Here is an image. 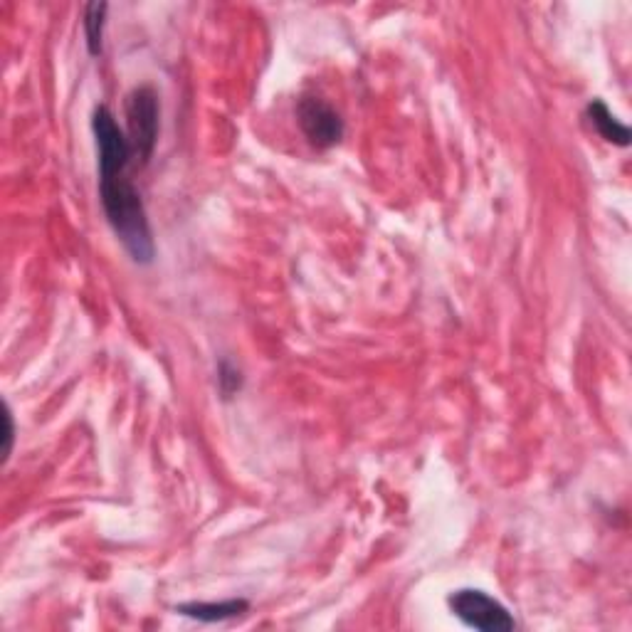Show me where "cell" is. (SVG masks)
I'll list each match as a JSON object with an SVG mask.
<instances>
[{
	"instance_id": "cell-7",
	"label": "cell",
	"mask_w": 632,
	"mask_h": 632,
	"mask_svg": "<svg viewBox=\"0 0 632 632\" xmlns=\"http://www.w3.org/2000/svg\"><path fill=\"white\" fill-rule=\"evenodd\" d=\"M109 3L104 0H94V3L84 5V42H87V52L92 57H99L104 50V25H107Z\"/></svg>"
},
{
	"instance_id": "cell-2",
	"label": "cell",
	"mask_w": 632,
	"mask_h": 632,
	"mask_svg": "<svg viewBox=\"0 0 632 632\" xmlns=\"http://www.w3.org/2000/svg\"><path fill=\"white\" fill-rule=\"evenodd\" d=\"M126 117V139L134 151V163L144 168L151 161L158 141V126H161V102L154 87L144 84L126 94L124 99Z\"/></svg>"
},
{
	"instance_id": "cell-8",
	"label": "cell",
	"mask_w": 632,
	"mask_h": 632,
	"mask_svg": "<svg viewBox=\"0 0 632 632\" xmlns=\"http://www.w3.org/2000/svg\"><path fill=\"white\" fill-rule=\"evenodd\" d=\"M218 391L225 400H233L242 391V373L240 368L230 361H220L218 366Z\"/></svg>"
},
{
	"instance_id": "cell-4",
	"label": "cell",
	"mask_w": 632,
	"mask_h": 632,
	"mask_svg": "<svg viewBox=\"0 0 632 632\" xmlns=\"http://www.w3.org/2000/svg\"><path fill=\"white\" fill-rule=\"evenodd\" d=\"M297 121L314 149L326 151L344 139V119L326 99L302 97L297 102Z\"/></svg>"
},
{
	"instance_id": "cell-1",
	"label": "cell",
	"mask_w": 632,
	"mask_h": 632,
	"mask_svg": "<svg viewBox=\"0 0 632 632\" xmlns=\"http://www.w3.org/2000/svg\"><path fill=\"white\" fill-rule=\"evenodd\" d=\"M92 131L99 154V200L109 228L119 237L124 250L136 265H151L156 257L154 230L141 193L129 178V168L136 166L126 131L109 107H97L92 114Z\"/></svg>"
},
{
	"instance_id": "cell-5",
	"label": "cell",
	"mask_w": 632,
	"mask_h": 632,
	"mask_svg": "<svg viewBox=\"0 0 632 632\" xmlns=\"http://www.w3.org/2000/svg\"><path fill=\"white\" fill-rule=\"evenodd\" d=\"M250 603L245 598L220 600V603H181L176 605V613L186 615V618L198 620V623H223V620H233L237 615L247 613Z\"/></svg>"
},
{
	"instance_id": "cell-9",
	"label": "cell",
	"mask_w": 632,
	"mask_h": 632,
	"mask_svg": "<svg viewBox=\"0 0 632 632\" xmlns=\"http://www.w3.org/2000/svg\"><path fill=\"white\" fill-rule=\"evenodd\" d=\"M3 420H5V447H3V465H8L10 455H13V445H15V423H13V413H10V405L5 403L3 410Z\"/></svg>"
},
{
	"instance_id": "cell-6",
	"label": "cell",
	"mask_w": 632,
	"mask_h": 632,
	"mask_svg": "<svg viewBox=\"0 0 632 632\" xmlns=\"http://www.w3.org/2000/svg\"><path fill=\"white\" fill-rule=\"evenodd\" d=\"M586 117L593 124V129L598 131L608 144L620 146V149L630 146V129L623 124V121H618V117L610 112L608 104H605L603 99H593V102L588 104Z\"/></svg>"
},
{
	"instance_id": "cell-3",
	"label": "cell",
	"mask_w": 632,
	"mask_h": 632,
	"mask_svg": "<svg viewBox=\"0 0 632 632\" xmlns=\"http://www.w3.org/2000/svg\"><path fill=\"white\" fill-rule=\"evenodd\" d=\"M447 605H450L452 615L472 630L512 632L516 628L512 613L497 598L479 588H460V591L450 593Z\"/></svg>"
}]
</instances>
